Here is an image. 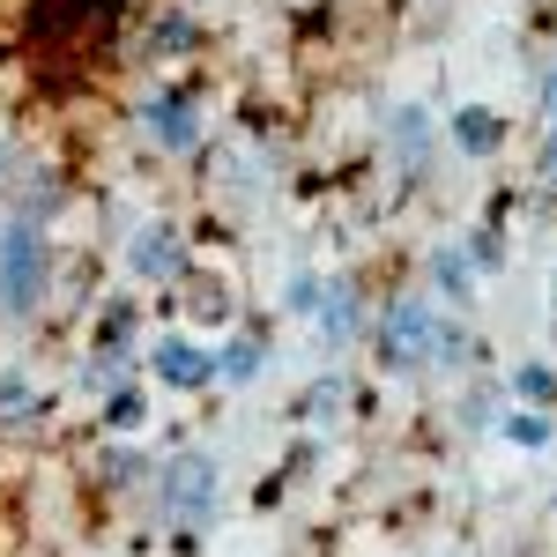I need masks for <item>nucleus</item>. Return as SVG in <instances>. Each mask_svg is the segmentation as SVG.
I'll return each instance as SVG.
<instances>
[{"label": "nucleus", "mask_w": 557, "mask_h": 557, "mask_svg": "<svg viewBox=\"0 0 557 557\" xmlns=\"http://www.w3.org/2000/svg\"><path fill=\"white\" fill-rule=\"evenodd\" d=\"M157 45H164V52H172V45H194V23H178V15H172V23L157 30Z\"/></svg>", "instance_id": "15"}, {"label": "nucleus", "mask_w": 557, "mask_h": 557, "mask_svg": "<svg viewBox=\"0 0 557 557\" xmlns=\"http://www.w3.org/2000/svg\"><path fill=\"white\" fill-rule=\"evenodd\" d=\"M320 327H327V343H349V327H357V290H327V305H320Z\"/></svg>", "instance_id": "9"}, {"label": "nucleus", "mask_w": 557, "mask_h": 557, "mask_svg": "<svg viewBox=\"0 0 557 557\" xmlns=\"http://www.w3.org/2000/svg\"><path fill=\"white\" fill-rule=\"evenodd\" d=\"M543 172L557 178V127H550V141H543Z\"/></svg>", "instance_id": "18"}, {"label": "nucleus", "mask_w": 557, "mask_h": 557, "mask_svg": "<svg viewBox=\"0 0 557 557\" xmlns=\"http://www.w3.org/2000/svg\"><path fill=\"white\" fill-rule=\"evenodd\" d=\"M149 127H157V141H164V149H178V157H186V149L201 141V112H194L186 97H164V104L149 112Z\"/></svg>", "instance_id": "6"}, {"label": "nucleus", "mask_w": 557, "mask_h": 557, "mask_svg": "<svg viewBox=\"0 0 557 557\" xmlns=\"http://www.w3.org/2000/svg\"><path fill=\"white\" fill-rule=\"evenodd\" d=\"M543 120H550V127H557V75H550V83H543Z\"/></svg>", "instance_id": "17"}, {"label": "nucleus", "mask_w": 557, "mask_h": 557, "mask_svg": "<svg viewBox=\"0 0 557 557\" xmlns=\"http://www.w3.org/2000/svg\"><path fill=\"white\" fill-rule=\"evenodd\" d=\"M454 141H461L469 157H491V149L506 141V120H498V112H483V104H469V112L454 120Z\"/></svg>", "instance_id": "7"}, {"label": "nucleus", "mask_w": 557, "mask_h": 557, "mask_svg": "<svg viewBox=\"0 0 557 557\" xmlns=\"http://www.w3.org/2000/svg\"><path fill=\"white\" fill-rule=\"evenodd\" d=\"M506 438H513V446H528V454H543L557 431H550V417H506Z\"/></svg>", "instance_id": "11"}, {"label": "nucleus", "mask_w": 557, "mask_h": 557, "mask_svg": "<svg viewBox=\"0 0 557 557\" xmlns=\"http://www.w3.org/2000/svg\"><path fill=\"white\" fill-rule=\"evenodd\" d=\"M550 320H557V275H550Z\"/></svg>", "instance_id": "19"}, {"label": "nucleus", "mask_w": 557, "mask_h": 557, "mask_svg": "<svg viewBox=\"0 0 557 557\" xmlns=\"http://www.w3.org/2000/svg\"><path fill=\"white\" fill-rule=\"evenodd\" d=\"M157 372L172 386H209L215 380V357L209 349H194V343H157Z\"/></svg>", "instance_id": "5"}, {"label": "nucleus", "mask_w": 557, "mask_h": 557, "mask_svg": "<svg viewBox=\"0 0 557 557\" xmlns=\"http://www.w3.org/2000/svg\"><path fill=\"white\" fill-rule=\"evenodd\" d=\"M30 409V386L23 380H0V417H23Z\"/></svg>", "instance_id": "13"}, {"label": "nucleus", "mask_w": 557, "mask_h": 557, "mask_svg": "<svg viewBox=\"0 0 557 557\" xmlns=\"http://www.w3.org/2000/svg\"><path fill=\"white\" fill-rule=\"evenodd\" d=\"M215 372H223L231 386H238V380H253V372H260V343H253V335H246V343H231L223 357H215Z\"/></svg>", "instance_id": "10"}, {"label": "nucleus", "mask_w": 557, "mask_h": 557, "mask_svg": "<svg viewBox=\"0 0 557 557\" xmlns=\"http://www.w3.org/2000/svg\"><path fill=\"white\" fill-rule=\"evenodd\" d=\"M424 149H431V120L401 104V112H394V157H417V164H424Z\"/></svg>", "instance_id": "8"}, {"label": "nucleus", "mask_w": 557, "mask_h": 557, "mask_svg": "<svg viewBox=\"0 0 557 557\" xmlns=\"http://www.w3.org/2000/svg\"><path fill=\"white\" fill-rule=\"evenodd\" d=\"M45 283H52V253H45V231L30 215L0 223V305L8 312H38Z\"/></svg>", "instance_id": "1"}, {"label": "nucleus", "mask_w": 557, "mask_h": 557, "mask_svg": "<svg viewBox=\"0 0 557 557\" xmlns=\"http://www.w3.org/2000/svg\"><path fill=\"white\" fill-rule=\"evenodd\" d=\"M164 506H172V520H186V528H201V520L215 513V461L209 454H178L172 469H164Z\"/></svg>", "instance_id": "3"}, {"label": "nucleus", "mask_w": 557, "mask_h": 557, "mask_svg": "<svg viewBox=\"0 0 557 557\" xmlns=\"http://www.w3.org/2000/svg\"><path fill=\"white\" fill-rule=\"evenodd\" d=\"M513 386L528 394V401H550V394H557V372H550V364H520Z\"/></svg>", "instance_id": "12"}, {"label": "nucleus", "mask_w": 557, "mask_h": 557, "mask_svg": "<svg viewBox=\"0 0 557 557\" xmlns=\"http://www.w3.org/2000/svg\"><path fill=\"white\" fill-rule=\"evenodd\" d=\"M178 260H186V238H178V223H149V231L134 238V275H149V283L178 275Z\"/></svg>", "instance_id": "4"}, {"label": "nucleus", "mask_w": 557, "mask_h": 557, "mask_svg": "<svg viewBox=\"0 0 557 557\" xmlns=\"http://www.w3.org/2000/svg\"><path fill=\"white\" fill-rule=\"evenodd\" d=\"M141 417V394H112V424H134Z\"/></svg>", "instance_id": "16"}, {"label": "nucleus", "mask_w": 557, "mask_h": 557, "mask_svg": "<svg viewBox=\"0 0 557 557\" xmlns=\"http://www.w3.org/2000/svg\"><path fill=\"white\" fill-rule=\"evenodd\" d=\"M312 305H320V283L298 275V283H290V312H312Z\"/></svg>", "instance_id": "14"}, {"label": "nucleus", "mask_w": 557, "mask_h": 557, "mask_svg": "<svg viewBox=\"0 0 557 557\" xmlns=\"http://www.w3.org/2000/svg\"><path fill=\"white\" fill-rule=\"evenodd\" d=\"M431 349H438V320H431L424 298H401L394 312H386L380 327V357L394 364V372H417V364H431Z\"/></svg>", "instance_id": "2"}]
</instances>
